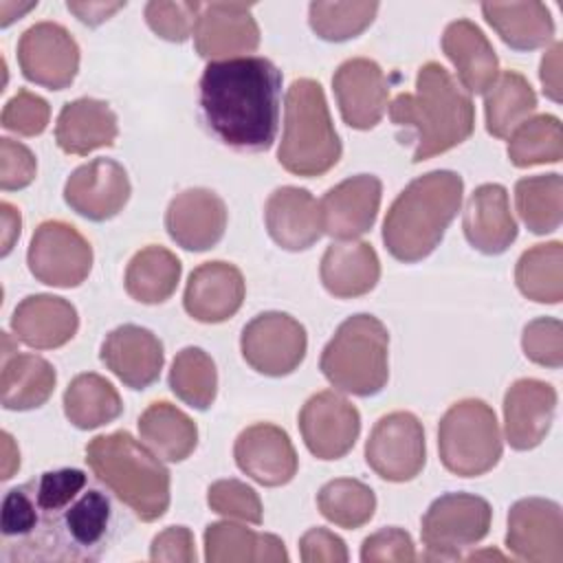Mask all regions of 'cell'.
<instances>
[{"label":"cell","mask_w":563,"mask_h":563,"mask_svg":"<svg viewBox=\"0 0 563 563\" xmlns=\"http://www.w3.org/2000/svg\"><path fill=\"white\" fill-rule=\"evenodd\" d=\"M482 13L515 51H532L554 37V20L543 2H484Z\"/></svg>","instance_id":"obj_32"},{"label":"cell","mask_w":563,"mask_h":563,"mask_svg":"<svg viewBox=\"0 0 563 563\" xmlns=\"http://www.w3.org/2000/svg\"><path fill=\"white\" fill-rule=\"evenodd\" d=\"M18 62L29 81L48 90H64L77 77L79 46L62 24L37 22L22 33Z\"/></svg>","instance_id":"obj_13"},{"label":"cell","mask_w":563,"mask_h":563,"mask_svg":"<svg viewBox=\"0 0 563 563\" xmlns=\"http://www.w3.org/2000/svg\"><path fill=\"white\" fill-rule=\"evenodd\" d=\"M194 44L200 57L218 62L231 59L240 53H251L260 44V26L244 2H209L202 4L196 26Z\"/></svg>","instance_id":"obj_18"},{"label":"cell","mask_w":563,"mask_h":563,"mask_svg":"<svg viewBox=\"0 0 563 563\" xmlns=\"http://www.w3.org/2000/svg\"><path fill=\"white\" fill-rule=\"evenodd\" d=\"M383 185L372 174H358L328 189L319 202L323 233L334 240H354L367 233L378 216Z\"/></svg>","instance_id":"obj_19"},{"label":"cell","mask_w":563,"mask_h":563,"mask_svg":"<svg viewBox=\"0 0 563 563\" xmlns=\"http://www.w3.org/2000/svg\"><path fill=\"white\" fill-rule=\"evenodd\" d=\"M317 506L321 515L339 528L356 530L365 526L376 510L374 490L352 477H339L321 486L317 493Z\"/></svg>","instance_id":"obj_41"},{"label":"cell","mask_w":563,"mask_h":563,"mask_svg":"<svg viewBox=\"0 0 563 563\" xmlns=\"http://www.w3.org/2000/svg\"><path fill=\"white\" fill-rule=\"evenodd\" d=\"M299 429L314 457L339 460L352 451L361 433V416L343 396L334 391H319L301 407Z\"/></svg>","instance_id":"obj_15"},{"label":"cell","mask_w":563,"mask_h":563,"mask_svg":"<svg viewBox=\"0 0 563 563\" xmlns=\"http://www.w3.org/2000/svg\"><path fill=\"white\" fill-rule=\"evenodd\" d=\"M123 411L119 391L99 374H79L64 391V413L77 429H97Z\"/></svg>","instance_id":"obj_37"},{"label":"cell","mask_w":563,"mask_h":563,"mask_svg":"<svg viewBox=\"0 0 563 563\" xmlns=\"http://www.w3.org/2000/svg\"><path fill=\"white\" fill-rule=\"evenodd\" d=\"M101 361L128 387L147 389L161 376L165 352L161 339L141 325L114 328L101 343Z\"/></svg>","instance_id":"obj_22"},{"label":"cell","mask_w":563,"mask_h":563,"mask_svg":"<svg viewBox=\"0 0 563 563\" xmlns=\"http://www.w3.org/2000/svg\"><path fill=\"white\" fill-rule=\"evenodd\" d=\"M282 73L257 55L209 62L200 77V110L209 132L240 152H264L279 128Z\"/></svg>","instance_id":"obj_2"},{"label":"cell","mask_w":563,"mask_h":563,"mask_svg":"<svg viewBox=\"0 0 563 563\" xmlns=\"http://www.w3.org/2000/svg\"><path fill=\"white\" fill-rule=\"evenodd\" d=\"M440 460L460 477L488 473L501 457L497 416L479 398H466L446 409L438 427Z\"/></svg>","instance_id":"obj_8"},{"label":"cell","mask_w":563,"mask_h":563,"mask_svg":"<svg viewBox=\"0 0 563 563\" xmlns=\"http://www.w3.org/2000/svg\"><path fill=\"white\" fill-rule=\"evenodd\" d=\"M79 328L77 310L70 301L55 295H29L13 314L11 330L18 341L35 350H55L66 345Z\"/></svg>","instance_id":"obj_27"},{"label":"cell","mask_w":563,"mask_h":563,"mask_svg":"<svg viewBox=\"0 0 563 563\" xmlns=\"http://www.w3.org/2000/svg\"><path fill=\"white\" fill-rule=\"evenodd\" d=\"M389 334L374 314H354L345 319L321 352L319 367L332 387L354 394L374 396L389 378L387 363Z\"/></svg>","instance_id":"obj_7"},{"label":"cell","mask_w":563,"mask_h":563,"mask_svg":"<svg viewBox=\"0 0 563 563\" xmlns=\"http://www.w3.org/2000/svg\"><path fill=\"white\" fill-rule=\"evenodd\" d=\"M172 391L194 409H209L218 391L213 358L202 347H185L174 356L169 369Z\"/></svg>","instance_id":"obj_42"},{"label":"cell","mask_w":563,"mask_h":563,"mask_svg":"<svg viewBox=\"0 0 563 563\" xmlns=\"http://www.w3.org/2000/svg\"><path fill=\"white\" fill-rule=\"evenodd\" d=\"M130 191V178L121 163L112 158H92L68 176L64 200L75 213L92 222H103L125 207Z\"/></svg>","instance_id":"obj_16"},{"label":"cell","mask_w":563,"mask_h":563,"mask_svg":"<svg viewBox=\"0 0 563 563\" xmlns=\"http://www.w3.org/2000/svg\"><path fill=\"white\" fill-rule=\"evenodd\" d=\"M51 119L48 103L29 90H18L2 110V128L22 136H37L46 130Z\"/></svg>","instance_id":"obj_47"},{"label":"cell","mask_w":563,"mask_h":563,"mask_svg":"<svg viewBox=\"0 0 563 563\" xmlns=\"http://www.w3.org/2000/svg\"><path fill=\"white\" fill-rule=\"evenodd\" d=\"M416 559L413 541L409 532L400 528H383L369 534L361 545L363 563H409Z\"/></svg>","instance_id":"obj_48"},{"label":"cell","mask_w":563,"mask_h":563,"mask_svg":"<svg viewBox=\"0 0 563 563\" xmlns=\"http://www.w3.org/2000/svg\"><path fill=\"white\" fill-rule=\"evenodd\" d=\"M515 282L523 297L537 303H559L563 299V244L554 240L523 251Z\"/></svg>","instance_id":"obj_38"},{"label":"cell","mask_w":563,"mask_h":563,"mask_svg":"<svg viewBox=\"0 0 563 563\" xmlns=\"http://www.w3.org/2000/svg\"><path fill=\"white\" fill-rule=\"evenodd\" d=\"M152 561H167V563H191L196 561L194 534L185 526H169L161 534L154 537L150 548Z\"/></svg>","instance_id":"obj_50"},{"label":"cell","mask_w":563,"mask_h":563,"mask_svg":"<svg viewBox=\"0 0 563 563\" xmlns=\"http://www.w3.org/2000/svg\"><path fill=\"white\" fill-rule=\"evenodd\" d=\"M169 238L187 251L213 249L227 229L224 200L205 187H191L172 198L165 211Z\"/></svg>","instance_id":"obj_20"},{"label":"cell","mask_w":563,"mask_h":563,"mask_svg":"<svg viewBox=\"0 0 563 563\" xmlns=\"http://www.w3.org/2000/svg\"><path fill=\"white\" fill-rule=\"evenodd\" d=\"M268 235L286 251H306L323 235L321 209L303 187L275 189L264 207Z\"/></svg>","instance_id":"obj_25"},{"label":"cell","mask_w":563,"mask_h":563,"mask_svg":"<svg viewBox=\"0 0 563 563\" xmlns=\"http://www.w3.org/2000/svg\"><path fill=\"white\" fill-rule=\"evenodd\" d=\"M53 365L37 354H11L2 358V405L11 411L42 407L55 389Z\"/></svg>","instance_id":"obj_34"},{"label":"cell","mask_w":563,"mask_h":563,"mask_svg":"<svg viewBox=\"0 0 563 563\" xmlns=\"http://www.w3.org/2000/svg\"><path fill=\"white\" fill-rule=\"evenodd\" d=\"M464 180L449 169L411 180L391 202L383 222V242L400 262L424 260L444 238L462 205Z\"/></svg>","instance_id":"obj_4"},{"label":"cell","mask_w":563,"mask_h":563,"mask_svg":"<svg viewBox=\"0 0 563 563\" xmlns=\"http://www.w3.org/2000/svg\"><path fill=\"white\" fill-rule=\"evenodd\" d=\"M244 361L264 376H286L306 356V328L286 312H262L253 317L240 336Z\"/></svg>","instance_id":"obj_11"},{"label":"cell","mask_w":563,"mask_h":563,"mask_svg":"<svg viewBox=\"0 0 563 563\" xmlns=\"http://www.w3.org/2000/svg\"><path fill=\"white\" fill-rule=\"evenodd\" d=\"M35 156L33 152L13 139H0V187L4 191L22 189L35 178Z\"/></svg>","instance_id":"obj_49"},{"label":"cell","mask_w":563,"mask_h":563,"mask_svg":"<svg viewBox=\"0 0 563 563\" xmlns=\"http://www.w3.org/2000/svg\"><path fill=\"white\" fill-rule=\"evenodd\" d=\"M0 216H2V255H9L15 240L20 238L22 220H20V211L9 202L0 205Z\"/></svg>","instance_id":"obj_54"},{"label":"cell","mask_w":563,"mask_h":563,"mask_svg":"<svg viewBox=\"0 0 563 563\" xmlns=\"http://www.w3.org/2000/svg\"><path fill=\"white\" fill-rule=\"evenodd\" d=\"M506 545L515 556L532 563L563 561V512L543 497H526L510 506Z\"/></svg>","instance_id":"obj_14"},{"label":"cell","mask_w":563,"mask_h":563,"mask_svg":"<svg viewBox=\"0 0 563 563\" xmlns=\"http://www.w3.org/2000/svg\"><path fill=\"white\" fill-rule=\"evenodd\" d=\"M490 519L493 510L484 497L446 493L424 512L420 537L431 559H457L464 548L488 534Z\"/></svg>","instance_id":"obj_9"},{"label":"cell","mask_w":563,"mask_h":563,"mask_svg":"<svg viewBox=\"0 0 563 563\" xmlns=\"http://www.w3.org/2000/svg\"><path fill=\"white\" fill-rule=\"evenodd\" d=\"M200 2H167L154 0L145 4L147 26L167 42H185L196 26Z\"/></svg>","instance_id":"obj_45"},{"label":"cell","mask_w":563,"mask_h":563,"mask_svg":"<svg viewBox=\"0 0 563 563\" xmlns=\"http://www.w3.org/2000/svg\"><path fill=\"white\" fill-rule=\"evenodd\" d=\"M244 277L229 262H205L191 271L185 286V310L200 323L231 319L244 301Z\"/></svg>","instance_id":"obj_24"},{"label":"cell","mask_w":563,"mask_h":563,"mask_svg":"<svg viewBox=\"0 0 563 563\" xmlns=\"http://www.w3.org/2000/svg\"><path fill=\"white\" fill-rule=\"evenodd\" d=\"M70 13H75L81 22L97 26L103 20H108L114 11L123 9L125 2H68L66 4Z\"/></svg>","instance_id":"obj_53"},{"label":"cell","mask_w":563,"mask_h":563,"mask_svg":"<svg viewBox=\"0 0 563 563\" xmlns=\"http://www.w3.org/2000/svg\"><path fill=\"white\" fill-rule=\"evenodd\" d=\"M2 559L9 563H90L114 539V508L81 468L46 471L2 499Z\"/></svg>","instance_id":"obj_1"},{"label":"cell","mask_w":563,"mask_h":563,"mask_svg":"<svg viewBox=\"0 0 563 563\" xmlns=\"http://www.w3.org/2000/svg\"><path fill=\"white\" fill-rule=\"evenodd\" d=\"M561 51L563 44L554 42L548 53L541 59V70H539V79L543 84V92L545 97H550L552 101H561Z\"/></svg>","instance_id":"obj_52"},{"label":"cell","mask_w":563,"mask_h":563,"mask_svg":"<svg viewBox=\"0 0 563 563\" xmlns=\"http://www.w3.org/2000/svg\"><path fill=\"white\" fill-rule=\"evenodd\" d=\"M299 550L306 563H345L347 561V548L343 539L325 528H310L299 539Z\"/></svg>","instance_id":"obj_51"},{"label":"cell","mask_w":563,"mask_h":563,"mask_svg":"<svg viewBox=\"0 0 563 563\" xmlns=\"http://www.w3.org/2000/svg\"><path fill=\"white\" fill-rule=\"evenodd\" d=\"M279 165L295 176H321L341 158V141L319 81L295 79L286 92Z\"/></svg>","instance_id":"obj_6"},{"label":"cell","mask_w":563,"mask_h":563,"mask_svg":"<svg viewBox=\"0 0 563 563\" xmlns=\"http://www.w3.org/2000/svg\"><path fill=\"white\" fill-rule=\"evenodd\" d=\"M37 2H26V4H15V2H0V24L9 26L15 18H20L22 13H26L29 9H33Z\"/></svg>","instance_id":"obj_56"},{"label":"cell","mask_w":563,"mask_h":563,"mask_svg":"<svg viewBox=\"0 0 563 563\" xmlns=\"http://www.w3.org/2000/svg\"><path fill=\"white\" fill-rule=\"evenodd\" d=\"M378 2H312L308 20L312 31L328 42H345L361 35L376 18Z\"/></svg>","instance_id":"obj_43"},{"label":"cell","mask_w":563,"mask_h":563,"mask_svg":"<svg viewBox=\"0 0 563 563\" xmlns=\"http://www.w3.org/2000/svg\"><path fill=\"white\" fill-rule=\"evenodd\" d=\"M207 504L211 510L224 517L242 519L246 523H262L260 495L240 479H218L207 490Z\"/></svg>","instance_id":"obj_44"},{"label":"cell","mask_w":563,"mask_h":563,"mask_svg":"<svg viewBox=\"0 0 563 563\" xmlns=\"http://www.w3.org/2000/svg\"><path fill=\"white\" fill-rule=\"evenodd\" d=\"M95 477L141 521H154L169 508V471L128 431L97 435L86 444Z\"/></svg>","instance_id":"obj_5"},{"label":"cell","mask_w":563,"mask_h":563,"mask_svg":"<svg viewBox=\"0 0 563 563\" xmlns=\"http://www.w3.org/2000/svg\"><path fill=\"white\" fill-rule=\"evenodd\" d=\"M235 464L262 486H284L297 473V453L288 433L271 422L246 427L233 446Z\"/></svg>","instance_id":"obj_21"},{"label":"cell","mask_w":563,"mask_h":563,"mask_svg":"<svg viewBox=\"0 0 563 563\" xmlns=\"http://www.w3.org/2000/svg\"><path fill=\"white\" fill-rule=\"evenodd\" d=\"M321 282L339 299L367 295L380 277V262L367 242H334L321 257Z\"/></svg>","instance_id":"obj_30"},{"label":"cell","mask_w":563,"mask_h":563,"mask_svg":"<svg viewBox=\"0 0 563 563\" xmlns=\"http://www.w3.org/2000/svg\"><path fill=\"white\" fill-rule=\"evenodd\" d=\"M515 205L532 233L545 235L556 231L563 218V178L559 174L519 178L515 185Z\"/></svg>","instance_id":"obj_39"},{"label":"cell","mask_w":563,"mask_h":563,"mask_svg":"<svg viewBox=\"0 0 563 563\" xmlns=\"http://www.w3.org/2000/svg\"><path fill=\"white\" fill-rule=\"evenodd\" d=\"M117 114L106 101L81 97L68 101L55 123V141L62 152L86 156L117 141Z\"/></svg>","instance_id":"obj_28"},{"label":"cell","mask_w":563,"mask_h":563,"mask_svg":"<svg viewBox=\"0 0 563 563\" xmlns=\"http://www.w3.org/2000/svg\"><path fill=\"white\" fill-rule=\"evenodd\" d=\"M424 429L409 411H391L383 416L367 442V466L387 482H409L424 466Z\"/></svg>","instance_id":"obj_12"},{"label":"cell","mask_w":563,"mask_h":563,"mask_svg":"<svg viewBox=\"0 0 563 563\" xmlns=\"http://www.w3.org/2000/svg\"><path fill=\"white\" fill-rule=\"evenodd\" d=\"M26 262L37 282L55 288H75L92 268V246L73 224L46 220L33 231Z\"/></svg>","instance_id":"obj_10"},{"label":"cell","mask_w":563,"mask_h":563,"mask_svg":"<svg viewBox=\"0 0 563 563\" xmlns=\"http://www.w3.org/2000/svg\"><path fill=\"white\" fill-rule=\"evenodd\" d=\"M143 444L165 462L187 460L198 444L196 422L167 400L152 402L139 418Z\"/></svg>","instance_id":"obj_33"},{"label":"cell","mask_w":563,"mask_h":563,"mask_svg":"<svg viewBox=\"0 0 563 563\" xmlns=\"http://www.w3.org/2000/svg\"><path fill=\"white\" fill-rule=\"evenodd\" d=\"M389 119L396 128L409 130L416 143L411 161L420 163L473 134L475 106L442 64L427 62L418 68L416 92H400L389 103Z\"/></svg>","instance_id":"obj_3"},{"label":"cell","mask_w":563,"mask_h":563,"mask_svg":"<svg viewBox=\"0 0 563 563\" xmlns=\"http://www.w3.org/2000/svg\"><path fill=\"white\" fill-rule=\"evenodd\" d=\"M464 235L484 255H499L517 240V222L510 213L508 191L497 183L479 185L466 200Z\"/></svg>","instance_id":"obj_26"},{"label":"cell","mask_w":563,"mask_h":563,"mask_svg":"<svg viewBox=\"0 0 563 563\" xmlns=\"http://www.w3.org/2000/svg\"><path fill=\"white\" fill-rule=\"evenodd\" d=\"M183 273L180 260L165 246L141 249L125 268V290L134 301L163 303L172 297Z\"/></svg>","instance_id":"obj_35"},{"label":"cell","mask_w":563,"mask_h":563,"mask_svg":"<svg viewBox=\"0 0 563 563\" xmlns=\"http://www.w3.org/2000/svg\"><path fill=\"white\" fill-rule=\"evenodd\" d=\"M205 559L209 563H279L288 561V552L275 534H262L231 521H216L205 530Z\"/></svg>","instance_id":"obj_31"},{"label":"cell","mask_w":563,"mask_h":563,"mask_svg":"<svg viewBox=\"0 0 563 563\" xmlns=\"http://www.w3.org/2000/svg\"><path fill=\"white\" fill-rule=\"evenodd\" d=\"M537 110V95L528 79L517 70H504L484 92L486 130L506 139Z\"/></svg>","instance_id":"obj_36"},{"label":"cell","mask_w":563,"mask_h":563,"mask_svg":"<svg viewBox=\"0 0 563 563\" xmlns=\"http://www.w3.org/2000/svg\"><path fill=\"white\" fill-rule=\"evenodd\" d=\"M2 451H4V462H2V479L13 477V473L20 466V453L11 440L9 433H2Z\"/></svg>","instance_id":"obj_55"},{"label":"cell","mask_w":563,"mask_h":563,"mask_svg":"<svg viewBox=\"0 0 563 563\" xmlns=\"http://www.w3.org/2000/svg\"><path fill=\"white\" fill-rule=\"evenodd\" d=\"M556 411V389L537 378L515 380L504 396L506 440L517 451L534 449L548 435Z\"/></svg>","instance_id":"obj_23"},{"label":"cell","mask_w":563,"mask_h":563,"mask_svg":"<svg viewBox=\"0 0 563 563\" xmlns=\"http://www.w3.org/2000/svg\"><path fill=\"white\" fill-rule=\"evenodd\" d=\"M508 139V158L515 167L559 163L563 158V130L554 114L526 119Z\"/></svg>","instance_id":"obj_40"},{"label":"cell","mask_w":563,"mask_h":563,"mask_svg":"<svg viewBox=\"0 0 563 563\" xmlns=\"http://www.w3.org/2000/svg\"><path fill=\"white\" fill-rule=\"evenodd\" d=\"M334 97L343 121L354 130H372L387 110L389 86L374 59L352 57L332 77Z\"/></svg>","instance_id":"obj_17"},{"label":"cell","mask_w":563,"mask_h":563,"mask_svg":"<svg viewBox=\"0 0 563 563\" xmlns=\"http://www.w3.org/2000/svg\"><path fill=\"white\" fill-rule=\"evenodd\" d=\"M523 354L543 367H561L563 363V325L559 319L539 317L523 328Z\"/></svg>","instance_id":"obj_46"},{"label":"cell","mask_w":563,"mask_h":563,"mask_svg":"<svg viewBox=\"0 0 563 563\" xmlns=\"http://www.w3.org/2000/svg\"><path fill=\"white\" fill-rule=\"evenodd\" d=\"M442 51L453 62L460 84L484 95L499 75V59L484 31L471 20H455L442 33Z\"/></svg>","instance_id":"obj_29"}]
</instances>
